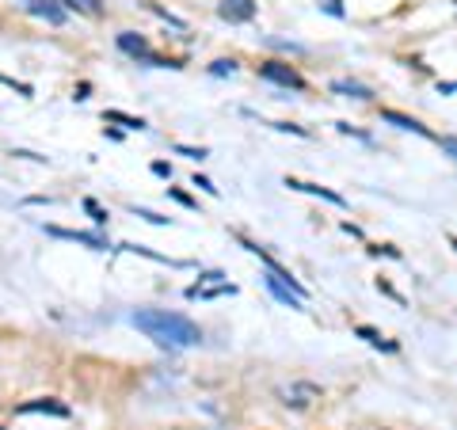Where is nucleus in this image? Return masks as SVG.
I'll use <instances>...</instances> for the list:
<instances>
[{
    "label": "nucleus",
    "instance_id": "obj_1",
    "mask_svg": "<svg viewBox=\"0 0 457 430\" xmlns=\"http://www.w3.org/2000/svg\"><path fill=\"white\" fill-rule=\"evenodd\" d=\"M130 320H134L137 331H145L149 339H156L161 347H199V343H202L199 324L187 320L183 312H168V308H137Z\"/></svg>",
    "mask_w": 457,
    "mask_h": 430
},
{
    "label": "nucleus",
    "instance_id": "obj_2",
    "mask_svg": "<svg viewBox=\"0 0 457 430\" xmlns=\"http://www.w3.org/2000/svg\"><path fill=\"white\" fill-rule=\"evenodd\" d=\"M259 77L270 80V84H282V88H305V80L297 77V69L286 65V61H263L259 65Z\"/></svg>",
    "mask_w": 457,
    "mask_h": 430
},
{
    "label": "nucleus",
    "instance_id": "obj_3",
    "mask_svg": "<svg viewBox=\"0 0 457 430\" xmlns=\"http://www.w3.org/2000/svg\"><path fill=\"white\" fill-rule=\"evenodd\" d=\"M118 50L130 53V58H142V61H149V65H156V69H161V65H172V61L156 58V53L149 50V42L142 39V34H134V31H123V34H118Z\"/></svg>",
    "mask_w": 457,
    "mask_h": 430
},
{
    "label": "nucleus",
    "instance_id": "obj_4",
    "mask_svg": "<svg viewBox=\"0 0 457 430\" xmlns=\"http://www.w3.org/2000/svg\"><path fill=\"white\" fill-rule=\"evenodd\" d=\"M218 15L229 23H248V20H256V0H221Z\"/></svg>",
    "mask_w": 457,
    "mask_h": 430
},
{
    "label": "nucleus",
    "instance_id": "obj_5",
    "mask_svg": "<svg viewBox=\"0 0 457 430\" xmlns=\"http://www.w3.org/2000/svg\"><path fill=\"white\" fill-rule=\"evenodd\" d=\"M46 232H50V236H58V240H77V244H88V248H96V251H107L111 248L99 232H73V229H58V225H46Z\"/></svg>",
    "mask_w": 457,
    "mask_h": 430
},
{
    "label": "nucleus",
    "instance_id": "obj_6",
    "mask_svg": "<svg viewBox=\"0 0 457 430\" xmlns=\"http://www.w3.org/2000/svg\"><path fill=\"white\" fill-rule=\"evenodd\" d=\"M286 186H290V191H305V194H320V198H324V202H332V205H347V202H343V194H335V191H328V186H320V183L286 179Z\"/></svg>",
    "mask_w": 457,
    "mask_h": 430
},
{
    "label": "nucleus",
    "instance_id": "obj_7",
    "mask_svg": "<svg viewBox=\"0 0 457 430\" xmlns=\"http://www.w3.org/2000/svg\"><path fill=\"white\" fill-rule=\"evenodd\" d=\"M263 282H267V289H270V293H275V297H278V301H282V305H290V308H301V301H305V297H297L294 289L286 286V282H282V278H278V274H267Z\"/></svg>",
    "mask_w": 457,
    "mask_h": 430
},
{
    "label": "nucleus",
    "instance_id": "obj_8",
    "mask_svg": "<svg viewBox=\"0 0 457 430\" xmlns=\"http://www.w3.org/2000/svg\"><path fill=\"white\" fill-rule=\"evenodd\" d=\"M381 118H385V122H393L396 129H412V134H419V137H434L431 129L419 122V118H408V115H400V110H381Z\"/></svg>",
    "mask_w": 457,
    "mask_h": 430
},
{
    "label": "nucleus",
    "instance_id": "obj_9",
    "mask_svg": "<svg viewBox=\"0 0 457 430\" xmlns=\"http://www.w3.org/2000/svg\"><path fill=\"white\" fill-rule=\"evenodd\" d=\"M27 8L35 15H42L46 23H65V8H58L54 0H27Z\"/></svg>",
    "mask_w": 457,
    "mask_h": 430
},
{
    "label": "nucleus",
    "instance_id": "obj_10",
    "mask_svg": "<svg viewBox=\"0 0 457 430\" xmlns=\"http://www.w3.org/2000/svg\"><path fill=\"white\" fill-rule=\"evenodd\" d=\"M15 411H20V415H31V411H46V415H58V419L69 415V407L58 404V400H31V404H20Z\"/></svg>",
    "mask_w": 457,
    "mask_h": 430
},
{
    "label": "nucleus",
    "instance_id": "obj_11",
    "mask_svg": "<svg viewBox=\"0 0 457 430\" xmlns=\"http://www.w3.org/2000/svg\"><path fill=\"white\" fill-rule=\"evenodd\" d=\"M354 335H358V339H366L370 347H381V350H396V343L381 339V331H374V328H366V324H358V328H354Z\"/></svg>",
    "mask_w": 457,
    "mask_h": 430
},
{
    "label": "nucleus",
    "instance_id": "obj_12",
    "mask_svg": "<svg viewBox=\"0 0 457 430\" xmlns=\"http://www.w3.org/2000/svg\"><path fill=\"white\" fill-rule=\"evenodd\" d=\"M339 96H354V99H370V88H362V84H354V80H335L332 84Z\"/></svg>",
    "mask_w": 457,
    "mask_h": 430
},
{
    "label": "nucleus",
    "instance_id": "obj_13",
    "mask_svg": "<svg viewBox=\"0 0 457 430\" xmlns=\"http://www.w3.org/2000/svg\"><path fill=\"white\" fill-rule=\"evenodd\" d=\"M107 122H123L126 129H145V122H142V118H134V115H123V110H107Z\"/></svg>",
    "mask_w": 457,
    "mask_h": 430
},
{
    "label": "nucleus",
    "instance_id": "obj_14",
    "mask_svg": "<svg viewBox=\"0 0 457 430\" xmlns=\"http://www.w3.org/2000/svg\"><path fill=\"white\" fill-rule=\"evenodd\" d=\"M210 72H213V77H232V72H237V61H232V58H221V61L210 65Z\"/></svg>",
    "mask_w": 457,
    "mask_h": 430
},
{
    "label": "nucleus",
    "instance_id": "obj_15",
    "mask_svg": "<svg viewBox=\"0 0 457 430\" xmlns=\"http://www.w3.org/2000/svg\"><path fill=\"white\" fill-rule=\"evenodd\" d=\"M84 210L92 213V221H96V225H104V221H107V210H99L96 198H84Z\"/></svg>",
    "mask_w": 457,
    "mask_h": 430
},
{
    "label": "nucleus",
    "instance_id": "obj_16",
    "mask_svg": "<svg viewBox=\"0 0 457 430\" xmlns=\"http://www.w3.org/2000/svg\"><path fill=\"white\" fill-rule=\"evenodd\" d=\"M438 145H442L446 153H453V160H457V137H438Z\"/></svg>",
    "mask_w": 457,
    "mask_h": 430
},
{
    "label": "nucleus",
    "instance_id": "obj_17",
    "mask_svg": "<svg viewBox=\"0 0 457 430\" xmlns=\"http://www.w3.org/2000/svg\"><path fill=\"white\" fill-rule=\"evenodd\" d=\"M69 4H73V8H84V12H96L99 0H69Z\"/></svg>",
    "mask_w": 457,
    "mask_h": 430
},
{
    "label": "nucleus",
    "instance_id": "obj_18",
    "mask_svg": "<svg viewBox=\"0 0 457 430\" xmlns=\"http://www.w3.org/2000/svg\"><path fill=\"white\" fill-rule=\"evenodd\" d=\"M180 153L191 156V160H202V156H206V148H187V145H180Z\"/></svg>",
    "mask_w": 457,
    "mask_h": 430
},
{
    "label": "nucleus",
    "instance_id": "obj_19",
    "mask_svg": "<svg viewBox=\"0 0 457 430\" xmlns=\"http://www.w3.org/2000/svg\"><path fill=\"white\" fill-rule=\"evenodd\" d=\"M194 186H202V191H210V194H218V186H213L210 179H202V175H194Z\"/></svg>",
    "mask_w": 457,
    "mask_h": 430
},
{
    "label": "nucleus",
    "instance_id": "obj_20",
    "mask_svg": "<svg viewBox=\"0 0 457 430\" xmlns=\"http://www.w3.org/2000/svg\"><path fill=\"white\" fill-rule=\"evenodd\" d=\"M324 8H328L332 15H343V4H339V0H324Z\"/></svg>",
    "mask_w": 457,
    "mask_h": 430
},
{
    "label": "nucleus",
    "instance_id": "obj_21",
    "mask_svg": "<svg viewBox=\"0 0 457 430\" xmlns=\"http://www.w3.org/2000/svg\"><path fill=\"white\" fill-rule=\"evenodd\" d=\"M153 172H156V175H172V167H168L164 160H156V164H153Z\"/></svg>",
    "mask_w": 457,
    "mask_h": 430
},
{
    "label": "nucleus",
    "instance_id": "obj_22",
    "mask_svg": "<svg viewBox=\"0 0 457 430\" xmlns=\"http://www.w3.org/2000/svg\"><path fill=\"white\" fill-rule=\"evenodd\" d=\"M172 198H175V202H183V205H194V202H191V194H183V191H172Z\"/></svg>",
    "mask_w": 457,
    "mask_h": 430
},
{
    "label": "nucleus",
    "instance_id": "obj_23",
    "mask_svg": "<svg viewBox=\"0 0 457 430\" xmlns=\"http://www.w3.org/2000/svg\"><path fill=\"white\" fill-rule=\"evenodd\" d=\"M450 244H453V248H457V236H450Z\"/></svg>",
    "mask_w": 457,
    "mask_h": 430
}]
</instances>
